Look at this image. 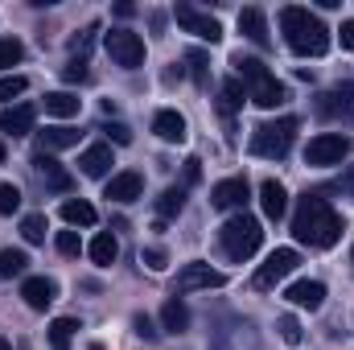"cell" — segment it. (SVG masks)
<instances>
[{
    "label": "cell",
    "instance_id": "4",
    "mask_svg": "<svg viewBox=\"0 0 354 350\" xmlns=\"http://www.w3.org/2000/svg\"><path fill=\"white\" fill-rule=\"evenodd\" d=\"M218 243H223L227 260L243 264V260H252V256L260 252L264 227H260V219H252V214H231V219L223 223V231H218Z\"/></svg>",
    "mask_w": 354,
    "mask_h": 350
},
{
    "label": "cell",
    "instance_id": "44",
    "mask_svg": "<svg viewBox=\"0 0 354 350\" xmlns=\"http://www.w3.org/2000/svg\"><path fill=\"white\" fill-rule=\"evenodd\" d=\"M198 177H202V161L189 157V161H185V181H198Z\"/></svg>",
    "mask_w": 354,
    "mask_h": 350
},
{
    "label": "cell",
    "instance_id": "29",
    "mask_svg": "<svg viewBox=\"0 0 354 350\" xmlns=\"http://www.w3.org/2000/svg\"><path fill=\"white\" fill-rule=\"evenodd\" d=\"M181 206H185V190H181V185L161 190V198H157V210H161V219H174V214H181Z\"/></svg>",
    "mask_w": 354,
    "mask_h": 350
},
{
    "label": "cell",
    "instance_id": "32",
    "mask_svg": "<svg viewBox=\"0 0 354 350\" xmlns=\"http://www.w3.org/2000/svg\"><path fill=\"white\" fill-rule=\"evenodd\" d=\"M46 231H50L46 214H25V219H21V235H25V243H46Z\"/></svg>",
    "mask_w": 354,
    "mask_h": 350
},
{
    "label": "cell",
    "instance_id": "12",
    "mask_svg": "<svg viewBox=\"0 0 354 350\" xmlns=\"http://www.w3.org/2000/svg\"><path fill=\"white\" fill-rule=\"evenodd\" d=\"M21 297H25V305H29V309H37V313H41V309H50V305L58 301V284H54L50 276H29V280L21 284Z\"/></svg>",
    "mask_w": 354,
    "mask_h": 350
},
{
    "label": "cell",
    "instance_id": "39",
    "mask_svg": "<svg viewBox=\"0 0 354 350\" xmlns=\"http://www.w3.org/2000/svg\"><path fill=\"white\" fill-rule=\"evenodd\" d=\"M140 264H149L153 272H165L169 268V256H165V248H145L140 252Z\"/></svg>",
    "mask_w": 354,
    "mask_h": 350
},
{
    "label": "cell",
    "instance_id": "5",
    "mask_svg": "<svg viewBox=\"0 0 354 350\" xmlns=\"http://www.w3.org/2000/svg\"><path fill=\"white\" fill-rule=\"evenodd\" d=\"M297 128H301V124H297L292 116H284V120H272V124H260V128L252 132V153H256V157H268V161H280V157H288Z\"/></svg>",
    "mask_w": 354,
    "mask_h": 350
},
{
    "label": "cell",
    "instance_id": "28",
    "mask_svg": "<svg viewBox=\"0 0 354 350\" xmlns=\"http://www.w3.org/2000/svg\"><path fill=\"white\" fill-rule=\"evenodd\" d=\"M79 330V322L75 317H58V322H50V350H71V334Z\"/></svg>",
    "mask_w": 354,
    "mask_h": 350
},
{
    "label": "cell",
    "instance_id": "19",
    "mask_svg": "<svg viewBox=\"0 0 354 350\" xmlns=\"http://www.w3.org/2000/svg\"><path fill=\"white\" fill-rule=\"evenodd\" d=\"M288 301L301 305V309H322L326 284H322V280H297V284H288Z\"/></svg>",
    "mask_w": 354,
    "mask_h": 350
},
{
    "label": "cell",
    "instance_id": "21",
    "mask_svg": "<svg viewBox=\"0 0 354 350\" xmlns=\"http://www.w3.org/2000/svg\"><path fill=\"white\" fill-rule=\"evenodd\" d=\"M41 107H46V116L71 120V116H79V111H83V99H79V95H71V91H50Z\"/></svg>",
    "mask_w": 354,
    "mask_h": 350
},
{
    "label": "cell",
    "instance_id": "2",
    "mask_svg": "<svg viewBox=\"0 0 354 350\" xmlns=\"http://www.w3.org/2000/svg\"><path fill=\"white\" fill-rule=\"evenodd\" d=\"M280 29H284L288 50L301 54V58H322V54L330 50V29L322 25V17H313V12L301 8V4H288V8L280 12Z\"/></svg>",
    "mask_w": 354,
    "mask_h": 350
},
{
    "label": "cell",
    "instance_id": "46",
    "mask_svg": "<svg viewBox=\"0 0 354 350\" xmlns=\"http://www.w3.org/2000/svg\"><path fill=\"white\" fill-rule=\"evenodd\" d=\"M0 350H12V347H8V342H4V338H0Z\"/></svg>",
    "mask_w": 354,
    "mask_h": 350
},
{
    "label": "cell",
    "instance_id": "13",
    "mask_svg": "<svg viewBox=\"0 0 354 350\" xmlns=\"http://www.w3.org/2000/svg\"><path fill=\"white\" fill-rule=\"evenodd\" d=\"M33 103H17V107H0V132L4 136H29L33 132Z\"/></svg>",
    "mask_w": 354,
    "mask_h": 350
},
{
    "label": "cell",
    "instance_id": "37",
    "mask_svg": "<svg viewBox=\"0 0 354 350\" xmlns=\"http://www.w3.org/2000/svg\"><path fill=\"white\" fill-rule=\"evenodd\" d=\"M99 132H103L107 140H115V145H132V128H128V124H120V120H115V124H103Z\"/></svg>",
    "mask_w": 354,
    "mask_h": 350
},
{
    "label": "cell",
    "instance_id": "31",
    "mask_svg": "<svg viewBox=\"0 0 354 350\" xmlns=\"http://www.w3.org/2000/svg\"><path fill=\"white\" fill-rule=\"evenodd\" d=\"M185 66H189V79H194L198 87L210 83V58H206L202 50H189V54H185Z\"/></svg>",
    "mask_w": 354,
    "mask_h": 350
},
{
    "label": "cell",
    "instance_id": "17",
    "mask_svg": "<svg viewBox=\"0 0 354 350\" xmlns=\"http://www.w3.org/2000/svg\"><path fill=\"white\" fill-rule=\"evenodd\" d=\"M239 33L248 37V42H256L260 50L272 46V37H268V21L260 8H239Z\"/></svg>",
    "mask_w": 354,
    "mask_h": 350
},
{
    "label": "cell",
    "instance_id": "43",
    "mask_svg": "<svg viewBox=\"0 0 354 350\" xmlns=\"http://www.w3.org/2000/svg\"><path fill=\"white\" fill-rule=\"evenodd\" d=\"M338 37H342V46H346V50H354V17H351V21H342Z\"/></svg>",
    "mask_w": 354,
    "mask_h": 350
},
{
    "label": "cell",
    "instance_id": "3",
    "mask_svg": "<svg viewBox=\"0 0 354 350\" xmlns=\"http://www.w3.org/2000/svg\"><path fill=\"white\" fill-rule=\"evenodd\" d=\"M235 71H239V83H248V95H252V103L256 107H264V111H276L280 103H288V87L268 71L260 58H235Z\"/></svg>",
    "mask_w": 354,
    "mask_h": 350
},
{
    "label": "cell",
    "instance_id": "6",
    "mask_svg": "<svg viewBox=\"0 0 354 350\" xmlns=\"http://www.w3.org/2000/svg\"><path fill=\"white\" fill-rule=\"evenodd\" d=\"M351 149H354L351 136H342V132H322V136H313V140L305 145V165H313V169L342 165V161L351 157Z\"/></svg>",
    "mask_w": 354,
    "mask_h": 350
},
{
    "label": "cell",
    "instance_id": "15",
    "mask_svg": "<svg viewBox=\"0 0 354 350\" xmlns=\"http://www.w3.org/2000/svg\"><path fill=\"white\" fill-rule=\"evenodd\" d=\"M317 116H354V83H338L334 91L317 95Z\"/></svg>",
    "mask_w": 354,
    "mask_h": 350
},
{
    "label": "cell",
    "instance_id": "38",
    "mask_svg": "<svg viewBox=\"0 0 354 350\" xmlns=\"http://www.w3.org/2000/svg\"><path fill=\"white\" fill-rule=\"evenodd\" d=\"M95 33H99V25H87V29H83V33L71 42V50H75V58H79V62L87 58V50H91V42H95Z\"/></svg>",
    "mask_w": 354,
    "mask_h": 350
},
{
    "label": "cell",
    "instance_id": "20",
    "mask_svg": "<svg viewBox=\"0 0 354 350\" xmlns=\"http://www.w3.org/2000/svg\"><path fill=\"white\" fill-rule=\"evenodd\" d=\"M111 165H115L111 161V145H91V149H83V157H79L83 177H103Z\"/></svg>",
    "mask_w": 354,
    "mask_h": 350
},
{
    "label": "cell",
    "instance_id": "30",
    "mask_svg": "<svg viewBox=\"0 0 354 350\" xmlns=\"http://www.w3.org/2000/svg\"><path fill=\"white\" fill-rule=\"evenodd\" d=\"M25 268H29V256L25 252H17V248H4L0 252V276L8 280V276H25Z\"/></svg>",
    "mask_w": 354,
    "mask_h": 350
},
{
    "label": "cell",
    "instance_id": "45",
    "mask_svg": "<svg viewBox=\"0 0 354 350\" xmlns=\"http://www.w3.org/2000/svg\"><path fill=\"white\" fill-rule=\"evenodd\" d=\"M338 185H342V194H351V198H354V165L342 174V181H338Z\"/></svg>",
    "mask_w": 354,
    "mask_h": 350
},
{
    "label": "cell",
    "instance_id": "9",
    "mask_svg": "<svg viewBox=\"0 0 354 350\" xmlns=\"http://www.w3.org/2000/svg\"><path fill=\"white\" fill-rule=\"evenodd\" d=\"M223 284H227V276H223L218 268H210V264L194 260V264H185V268L177 272L174 297H177V293H198V288H223Z\"/></svg>",
    "mask_w": 354,
    "mask_h": 350
},
{
    "label": "cell",
    "instance_id": "33",
    "mask_svg": "<svg viewBox=\"0 0 354 350\" xmlns=\"http://www.w3.org/2000/svg\"><path fill=\"white\" fill-rule=\"evenodd\" d=\"M25 58V46L17 42V37H0V71H8V66H17Z\"/></svg>",
    "mask_w": 354,
    "mask_h": 350
},
{
    "label": "cell",
    "instance_id": "42",
    "mask_svg": "<svg viewBox=\"0 0 354 350\" xmlns=\"http://www.w3.org/2000/svg\"><path fill=\"white\" fill-rule=\"evenodd\" d=\"M62 79H66V83H87V79H91L87 62H79V58H75V62H71V66L62 71Z\"/></svg>",
    "mask_w": 354,
    "mask_h": 350
},
{
    "label": "cell",
    "instance_id": "23",
    "mask_svg": "<svg viewBox=\"0 0 354 350\" xmlns=\"http://www.w3.org/2000/svg\"><path fill=\"white\" fill-rule=\"evenodd\" d=\"M243 99H252V95H248V87H243L239 79H227V83L218 87V111H223V116L231 120V116H235V111L243 107Z\"/></svg>",
    "mask_w": 354,
    "mask_h": 350
},
{
    "label": "cell",
    "instance_id": "1",
    "mask_svg": "<svg viewBox=\"0 0 354 350\" xmlns=\"http://www.w3.org/2000/svg\"><path fill=\"white\" fill-rule=\"evenodd\" d=\"M292 235L309 248H334L342 239V219L322 194H301L292 214Z\"/></svg>",
    "mask_w": 354,
    "mask_h": 350
},
{
    "label": "cell",
    "instance_id": "10",
    "mask_svg": "<svg viewBox=\"0 0 354 350\" xmlns=\"http://www.w3.org/2000/svg\"><path fill=\"white\" fill-rule=\"evenodd\" d=\"M174 17H177V25L185 29V33H194V37H202V42H223V25L210 17V12H198L194 4H177L174 8Z\"/></svg>",
    "mask_w": 354,
    "mask_h": 350
},
{
    "label": "cell",
    "instance_id": "7",
    "mask_svg": "<svg viewBox=\"0 0 354 350\" xmlns=\"http://www.w3.org/2000/svg\"><path fill=\"white\" fill-rule=\"evenodd\" d=\"M103 46H107V54H111L115 66H124V71L145 66V37H140V33H132V29H111V33L103 37Z\"/></svg>",
    "mask_w": 354,
    "mask_h": 350
},
{
    "label": "cell",
    "instance_id": "40",
    "mask_svg": "<svg viewBox=\"0 0 354 350\" xmlns=\"http://www.w3.org/2000/svg\"><path fill=\"white\" fill-rule=\"evenodd\" d=\"M132 330H136V334H140L145 342H157V338H161V330H157V326H153V322H149L145 313H136V317H132Z\"/></svg>",
    "mask_w": 354,
    "mask_h": 350
},
{
    "label": "cell",
    "instance_id": "16",
    "mask_svg": "<svg viewBox=\"0 0 354 350\" xmlns=\"http://www.w3.org/2000/svg\"><path fill=\"white\" fill-rule=\"evenodd\" d=\"M33 174L41 177L50 190H62V194L71 190V174H66V169H62V165H58L46 149H37V153H33Z\"/></svg>",
    "mask_w": 354,
    "mask_h": 350
},
{
    "label": "cell",
    "instance_id": "11",
    "mask_svg": "<svg viewBox=\"0 0 354 350\" xmlns=\"http://www.w3.org/2000/svg\"><path fill=\"white\" fill-rule=\"evenodd\" d=\"M210 202H214L218 210H239V214H243V206L252 202L248 177H227V181H218V185L210 190Z\"/></svg>",
    "mask_w": 354,
    "mask_h": 350
},
{
    "label": "cell",
    "instance_id": "36",
    "mask_svg": "<svg viewBox=\"0 0 354 350\" xmlns=\"http://www.w3.org/2000/svg\"><path fill=\"white\" fill-rule=\"evenodd\" d=\"M54 243H58V252H62V256H79V252H83L79 231H58V239H54Z\"/></svg>",
    "mask_w": 354,
    "mask_h": 350
},
{
    "label": "cell",
    "instance_id": "27",
    "mask_svg": "<svg viewBox=\"0 0 354 350\" xmlns=\"http://www.w3.org/2000/svg\"><path fill=\"white\" fill-rule=\"evenodd\" d=\"M87 252H91V260H95V264H111L115 256H120V243H115V235H111V231H99V235L91 239Z\"/></svg>",
    "mask_w": 354,
    "mask_h": 350
},
{
    "label": "cell",
    "instance_id": "41",
    "mask_svg": "<svg viewBox=\"0 0 354 350\" xmlns=\"http://www.w3.org/2000/svg\"><path fill=\"white\" fill-rule=\"evenodd\" d=\"M25 87H29L25 75H8V79H0V99H12V95H21Z\"/></svg>",
    "mask_w": 354,
    "mask_h": 350
},
{
    "label": "cell",
    "instance_id": "49",
    "mask_svg": "<svg viewBox=\"0 0 354 350\" xmlns=\"http://www.w3.org/2000/svg\"><path fill=\"white\" fill-rule=\"evenodd\" d=\"M351 260H354V252H351Z\"/></svg>",
    "mask_w": 354,
    "mask_h": 350
},
{
    "label": "cell",
    "instance_id": "47",
    "mask_svg": "<svg viewBox=\"0 0 354 350\" xmlns=\"http://www.w3.org/2000/svg\"><path fill=\"white\" fill-rule=\"evenodd\" d=\"M0 161H4V140H0Z\"/></svg>",
    "mask_w": 354,
    "mask_h": 350
},
{
    "label": "cell",
    "instance_id": "35",
    "mask_svg": "<svg viewBox=\"0 0 354 350\" xmlns=\"http://www.w3.org/2000/svg\"><path fill=\"white\" fill-rule=\"evenodd\" d=\"M21 210V190L12 181H0V214H12Z\"/></svg>",
    "mask_w": 354,
    "mask_h": 350
},
{
    "label": "cell",
    "instance_id": "48",
    "mask_svg": "<svg viewBox=\"0 0 354 350\" xmlns=\"http://www.w3.org/2000/svg\"><path fill=\"white\" fill-rule=\"evenodd\" d=\"M91 350H103V347H91Z\"/></svg>",
    "mask_w": 354,
    "mask_h": 350
},
{
    "label": "cell",
    "instance_id": "26",
    "mask_svg": "<svg viewBox=\"0 0 354 350\" xmlns=\"http://www.w3.org/2000/svg\"><path fill=\"white\" fill-rule=\"evenodd\" d=\"M161 326L169 330V334H185V326H189V309L181 305V301H165V309H161Z\"/></svg>",
    "mask_w": 354,
    "mask_h": 350
},
{
    "label": "cell",
    "instance_id": "25",
    "mask_svg": "<svg viewBox=\"0 0 354 350\" xmlns=\"http://www.w3.org/2000/svg\"><path fill=\"white\" fill-rule=\"evenodd\" d=\"M79 136H83V132L58 124V128H46V132H41V149H46V153H54V149H71V145H79Z\"/></svg>",
    "mask_w": 354,
    "mask_h": 350
},
{
    "label": "cell",
    "instance_id": "8",
    "mask_svg": "<svg viewBox=\"0 0 354 350\" xmlns=\"http://www.w3.org/2000/svg\"><path fill=\"white\" fill-rule=\"evenodd\" d=\"M297 264H301V256H297L292 248H276V252H272V256H268V260L256 268L252 284H256V288H276V284H280V280H284V276L297 268Z\"/></svg>",
    "mask_w": 354,
    "mask_h": 350
},
{
    "label": "cell",
    "instance_id": "22",
    "mask_svg": "<svg viewBox=\"0 0 354 350\" xmlns=\"http://www.w3.org/2000/svg\"><path fill=\"white\" fill-rule=\"evenodd\" d=\"M153 132H157L161 140H169V145H181V140H185V116H177V111H157V116H153Z\"/></svg>",
    "mask_w": 354,
    "mask_h": 350
},
{
    "label": "cell",
    "instance_id": "24",
    "mask_svg": "<svg viewBox=\"0 0 354 350\" xmlns=\"http://www.w3.org/2000/svg\"><path fill=\"white\" fill-rule=\"evenodd\" d=\"M62 219H66L71 227H95L99 214H95V206L83 202V198H66V202H62Z\"/></svg>",
    "mask_w": 354,
    "mask_h": 350
},
{
    "label": "cell",
    "instance_id": "34",
    "mask_svg": "<svg viewBox=\"0 0 354 350\" xmlns=\"http://www.w3.org/2000/svg\"><path fill=\"white\" fill-rule=\"evenodd\" d=\"M276 330H280V338H284L288 347H301V322H297L292 313H284V317L276 322Z\"/></svg>",
    "mask_w": 354,
    "mask_h": 350
},
{
    "label": "cell",
    "instance_id": "14",
    "mask_svg": "<svg viewBox=\"0 0 354 350\" xmlns=\"http://www.w3.org/2000/svg\"><path fill=\"white\" fill-rule=\"evenodd\" d=\"M145 194V177L140 174H115L111 181H107V190H103V198H111V202H120V206H128V202H136Z\"/></svg>",
    "mask_w": 354,
    "mask_h": 350
},
{
    "label": "cell",
    "instance_id": "18",
    "mask_svg": "<svg viewBox=\"0 0 354 350\" xmlns=\"http://www.w3.org/2000/svg\"><path fill=\"white\" fill-rule=\"evenodd\" d=\"M260 210H264V219H272V223L288 210V194H284V185L276 177H268L264 185H260Z\"/></svg>",
    "mask_w": 354,
    "mask_h": 350
}]
</instances>
